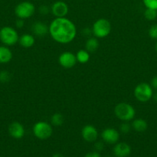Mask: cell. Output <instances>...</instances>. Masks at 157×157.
Segmentation results:
<instances>
[{
    "label": "cell",
    "mask_w": 157,
    "mask_h": 157,
    "mask_svg": "<svg viewBox=\"0 0 157 157\" xmlns=\"http://www.w3.org/2000/svg\"><path fill=\"white\" fill-rule=\"evenodd\" d=\"M49 33L57 43L69 44L75 39L77 34L75 24L66 17L55 18L49 26Z\"/></svg>",
    "instance_id": "6da1fadb"
},
{
    "label": "cell",
    "mask_w": 157,
    "mask_h": 157,
    "mask_svg": "<svg viewBox=\"0 0 157 157\" xmlns=\"http://www.w3.org/2000/svg\"><path fill=\"white\" fill-rule=\"evenodd\" d=\"M115 117L121 121L129 122L132 121L135 116V110L132 105L126 102H121L116 104L114 108Z\"/></svg>",
    "instance_id": "7a4b0ae2"
},
{
    "label": "cell",
    "mask_w": 157,
    "mask_h": 157,
    "mask_svg": "<svg viewBox=\"0 0 157 157\" xmlns=\"http://www.w3.org/2000/svg\"><path fill=\"white\" fill-rule=\"evenodd\" d=\"M133 94L138 101L141 103H146L152 98L153 89L151 87L150 84L142 82L135 86Z\"/></svg>",
    "instance_id": "3957f363"
},
{
    "label": "cell",
    "mask_w": 157,
    "mask_h": 157,
    "mask_svg": "<svg viewBox=\"0 0 157 157\" xmlns=\"http://www.w3.org/2000/svg\"><path fill=\"white\" fill-rule=\"evenodd\" d=\"M112 30V25L109 20L106 18H99L92 25V32L97 38H103L107 37Z\"/></svg>",
    "instance_id": "277c9868"
},
{
    "label": "cell",
    "mask_w": 157,
    "mask_h": 157,
    "mask_svg": "<svg viewBox=\"0 0 157 157\" xmlns=\"http://www.w3.org/2000/svg\"><path fill=\"white\" fill-rule=\"evenodd\" d=\"M33 135L38 140H46L51 137L53 133L52 124L46 121H38L32 127Z\"/></svg>",
    "instance_id": "5b68a950"
},
{
    "label": "cell",
    "mask_w": 157,
    "mask_h": 157,
    "mask_svg": "<svg viewBox=\"0 0 157 157\" xmlns=\"http://www.w3.org/2000/svg\"><path fill=\"white\" fill-rule=\"evenodd\" d=\"M18 32L10 26H4L0 29V41L6 46H12L18 42Z\"/></svg>",
    "instance_id": "8992f818"
},
{
    "label": "cell",
    "mask_w": 157,
    "mask_h": 157,
    "mask_svg": "<svg viewBox=\"0 0 157 157\" xmlns=\"http://www.w3.org/2000/svg\"><path fill=\"white\" fill-rule=\"evenodd\" d=\"M35 12V7L31 2L24 1L18 3L15 8V14L18 18L27 19L31 18Z\"/></svg>",
    "instance_id": "52a82bcc"
},
{
    "label": "cell",
    "mask_w": 157,
    "mask_h": 157,
    "mask_svg": "<svg viewBox=\"0 0 157 157\" xmlns=\"http://www.w3.org/2000/svg\"><path fill=\"white\" fill-rule=\"evenodd\" d=\"M58 61L60 66L66 69L72 68L77 63L75 55L71 52H64L60 54Z\"/></svg>",
    "instance_id": "ba28073f"
},
{
    "label": "cell",
    "mask_w": 157,
    "mask_h": 157,
    "mask_svg": "<svg viewBox=\"0 0 157 157\" xmlns=\"http://www.w3.org/2000/svg\"><path fill=\"white\" fill-rule=\"evenodd\" d=\"M119 132L112 127H107L101 133V137L103 142L108 144H115L119 140Z\"/></svg>",
    "instance_id": "9c48e42d"
},
{
    "label": "cell",
    "mask_w": 157,
    "mask_h": 157,
    "mask_svg": "<svg viewBox=\"0 0 157 157\" xmlns=\"http://www.w3.org/2000/svg\"><path fill=\"white\" fill-rule=\"evenodd\" d=\"M82 137L85 141L89 143L95 142L99 136V132L96 127L91 124L84 126L81 131Z\"/></svg>",
    "instance_id": "30bf717a"
},
{
    "label": "cell",
    "mask_w": 157,
    "mask_h": 157,
    "mask_svg": "<svg viewBox=\"0 0 157 157\" xmlns=\"http://www.w3.org/2000/svg\"><path fill=\"white\" fill-rule=\"evenodd\" d=\"M51 12L55 18L66 17L69 12V6L65 2H55L51 6Z\"/></svg>",
    "instance_id": "8fae6325"
},
{
    "label": "cell",
    "mask_w": 157,
    "mask_h": 157,
    "mask_svg": "<svg viewBox=\"0 0 157 157\" xmlns=\"http://www.w3.org/2000/svg\"><path fill=\"white\" fill-rule=\"evenodd\" d=\"M9 135L15 140H20L24 136L25 128L21 123L18 121H13L11 123L8 128Z\"/></svg>",
    "instance_id": "7c38bea8"
},
{
    "label": "cell",
    "mask_w": 157,
    "mask_h": 157,
    "mask_svg": "<svg viewBox=\"0 0 157 157\" xmlns=\"http://www.w3.org/2000/svg\"><path fill=\"white\" fill-rule=\"evenodd\" d=\"M112 151L115 157H128L131 154V147L125 142L117 143Z\"/></svg>",
    "instance_id": "4fadbf2b"
},
{
    "label": "cell",
    "mask_w": 157,
    "mask_h": 157,
    "mask_svg": "<svg viewBox=\"0 0 157 157\" xmlns=\"http://www.w3.org/2000/svg\"><path fill=\"white\" fill-rule=\"evenodd\" d=\"M33 35L37 37H45L49 33V26L42 21H35L31 26Z\"/></svg>",
    "instance_id": "5bb4252c"
},
{
    "label": "cell",
    "mask_w": 157,
    "mask_h": 157,
    "mask_svg": "<svg viewBox=\"0 0 157 157\" xmlns=\"http://www.w3.org/2000/svg\"><path fill=\"white\" fill-rule=\"evenodd\" d=\"M35 36L33 35H31V34H23L18 38V43H19V44L22 48H32L35 44Z\"/></svg>",
    "instance_id": "9a60e30c"
},
{
    "label": "cell",
    "mask_w": 157,
    "mask_h": 157,
    "mask_svg": "<svg viewBox=\"0 0 157 157\" xmlns=\"http://www.w3.org/2000/svg\"><path fill=\"white\" fill-rule=\"evenodd\" d=\"M131 127L135 131L138 132V133H143L147 130L148 123L146 120L142 119V118L133 119L132 124H131Z\"/></svg>",
    "instance_id": "2e32d148"
},
{
    "label": "cell",
    "mask_w": 157,
    "mask_h": 157,
    "mask_svg": "<svg viewBox=\"0 0 157 157\" xmlns=\"http://www.w3.org/2000/svg\"><path fill=\"white\" fill-rule=\"evenodd\" d=\"M12 59V52L8 46H0V64H6Z\"/></svg>",
    "instance_id": "e0dca14e"
},
{
    "label": "cell",
    "mask_w": 157,
    "mask_h": 157,
    "mask_svg": "<svg viewBox=\"0 0 157 157\" xmlns=\"http://www.w3.org/2000/svg\"><path fill=\"white\" fill-rule=\"evenodd\" d=\"M99 46V43L97 38H95V37L88 38L87 41H86V44H85L86 50L88 51L89 53L95 52L98 49Z\"/></svg>",
    "instance_id": "ac0fdd59"
},
{
    "label": "cell",
    "mask_w": 157,
    "mask_h": 157,
    "mask_svg": "<svg viewBox=\"0 0 157 157\" xmlns=\"http://www.w3.org/2000/svg\"><path fill=\"white\" fill-rule=\"evenodd\" d=\"M77 62L80 64H86L90 59V53L86 49H81L75 54Z\"/></svg>",
    "instance_id": "d6986e66"
},
{
    "label": "cell",
    "mask_w": 157,
    "mask_h": 157,
    "mask_svg": "<svg viewBox=\"0 0 157 157\" xmlns=\"http://www.w3.org/2000/svg\"><path fill=\"white\" fill-rule=\"evenodd\" d=\"M64 123V117L62 113H55L51 117V124L54 127H60Z\"/></svg>",
    "instance_id": "ffe728a7"
},
{
    "label": "cell",
    "mask_w": 157,
    "mask_h": 157,
    "mask_svg": "<svg viewBox=\"0 0 157 157\" xmlns=\"http://www.w3.org/2000/svg\"><path fill=\"white\" fill-rule=\"evenodd\" d=\"M144 17L149 21H153L157 18V10L146 8L144 12Z\"/></svg>",
    "instance_id": "44dd1931"
},
{
    "label": "cell",
    "mask_w": 157,
    "mask_h": 157,
    "mask_svg": "<svg viewBox=\"0 0 157 157\" xmlns=\"http://www.w3.org/2000/svg\"><path fill=\"white\" fill-rule=\"evenodd\" d=\"M11 80V74L8 71L3 70L0 71V82L7 83Z\"/></svg>",
    "instance_id": "7402d4cb"
},
{
    "label": "cell",
    "mask_w": 157,
    "mask_h": 157,
    "mask_svg": "<svg viewBox=\"0 0 157 157\" xmlns=\"http://www.w3.org/2000/svg\"><path fill=\"white\" fill-rule=\"evenodd\" d=\"M131 124H129L128 122H125V121H123L121 124L119 126V130L121 133H124V134H126V133H129L131 130Z\"/></svg>",
    "instance_id": "603a6c76"
},
{
    "label": "cell",
    "mask_w": 157,
    "mask_h": 157,
    "mask_svg": "<svg viewBox=\"0 0 157 157\" xmlns=\"http://www.w3.org/2000/svg\"><path fill=\"white\" fill-rule=\"evenodd\" d=\"M148 34L152 39L157 40V24H154L150 26L148 31Z\"/></svg>",
    "instance_id": "cb8c5ba5"
},
{
    "label": "cell",
    "mask_w": 157,
    "mask_h": 157,
    "mask_svg": "<svg viewBox=\"0 0 157 157\" xmlns=\"http://www.w3.org/2000/svg\"><path fill=\"white\" fill-rule=\"evenodd\" d=\"M143 2L146 8L157 10V0H143Z\"/></svg>",
    "instance_id": "d4e9b609"
},
{
    "label": "cell",
    "mask_w": 157,
    "mask_h": 157,
    "mask_svg": "<svg viewBox=\"0 0 157 157\" xmlns=\"http://www.w3.org/2000/svg\"><path fill=\"white\" fill-rule=\"evenodd\" d=\"M38 12L42 15H47L48 13L51 12V8L49 7L46 5H42L40 6V7L38 8Z\"/></svg>",
    "instance_id": "484cf974"
},
{
    "label": "cell",
    "mask_w": 157,
    "mask_h": 157,
    "mask_svg": "<svg viewBox=\"0 0 157 157\" xmlns=\"http://www.w3.org/2000/svg\"><path fill=\"white\" fill-rule=\"evenodd\" d=\"M103 148H104V144H103V142H101V141H99V142H95V151L100 152L101 150H103Z\"/></svg>",
    "instance_id": "4316f807"
},
{
    "label": "cell",
    "mask_w": 157,
    "mask_h": 157,
    "mask_svg": "<svg viewBox=\"0 0 157 157\" xmlns=\"http://www.w3.org/2000/svg\"><path fill=\"white\" fill-rule=\"evenodd\" d=\"M84 157H101V155H100L99 152L92 151V152H89V153H86Z\"/></svg>",
    "instance_id": "83f0119b"
},
{
    "label": "cell",
    "mask_w": 157,
    "mask_h": 157,
    "mask_svg": "<svg viewBox=\"0 0 157 157\" xmlns=\"http://www.w3.org/2000/svg\"><path fill=\"white\" fill-rule=\"evenodd\" d=\"M150 85L151 87H152V89L157 90V75H155V76H154L153 78H152L150 82Z\"/></svg>",
    "instance_id": "f1b7e54d"
},
{
    "label": "cell",
    "mask_w": 157,
    "mask_h": 157,
    "mask_svg": "<svg viewBox=\"0 0 157 157\" xmlns=\"http://www.w3.org/2000/svg\"><path fill=\"white\" fill-rule=\"evenodd\" d=\"M23 26H24V19L18 18V19L15 21V27H16L17 29H22Z\"/></svg>",
    "instance_id": "f546056e"
},
{
    "label": "cell",
    "mask_w": 157,
    "mask_h": 157,
    "mask_svg": "<svg viewBox=\"0 0 157 157\" xmlns=\"http://www.w3.org/2000/svg\"><path fill=\"white\" fill-rule=\"evenodd\" d=\"M52 157H64V156L62 154H60V153H55V154H54Z\"/></svg>",
    "instance_id": "4dcf8cb0"
},
{
    "label": "cell",
    "mask_w": 157,
    "mask_h": 157,
    "mask_svg": "<svg viewBox=\"0 0 157 157\" xmlns=\"http://www.w3.org/2000/svg\"><path fill=\"white\" fill-rule=\"evenodd\" d=\"M152 98H153L154 101H156V102H157V92L155 94L153 93V95H152Z\"/></svg>",
    "instance_id": "1f68e13d"
},
{
    "label": "cell",
    "mask_w": 157,
    "mask_h": 157,
    "mask_svg": "<svg viewBox=\"0 0 157 157\" xmlns=\"http://www.w3.org/2000/svg\"><path fill=\"white\" fill-rule=\"evenodd\" d=\"M155 52H157V41H156V43H155Z\"/></svg>",
    "instance_id": "d6a6232c"
},
{
    "label": "cell",
    "mask_w": 157,
    "mask_h": 157,
    "mask_svg": "<svg viewBox=\"0 0 157 157\" xmlns=\"http://www.w3.org/2000/svg\"><path fill=\"white\" fill-rule=\"evenodd\" d=\"M0 157H1V156H0Z\"/></svg>",
    "instance_id": "836d02e7"
}]
</instances>
